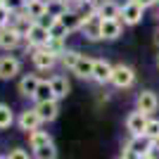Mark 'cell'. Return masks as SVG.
Wrapping results in <instances>:
<instances>
[{"mask_svg": "<svg viewBox=\"0 0 159 159\" xmlns=\"http://www.w3.org/2000/svg\"><path fill=\"white\" fill-rule=\"evenodd\" d=\"M36 112L43 119V124H50L60 116V100H48V102H36Z\"/></svg>", "mask_w": 159, "mask_h": 159, "instance_id": "13", "label": "cell"}, {"mask_svg": "<svg viewBox=\"0 0 159 159\" xmlns=\"http://www.w3.org/2000/svg\"><path fill=\"white\" fill-rule=\"evenodd\" d=\"M21 57L12 52H2L0 55V81H12V79H19L21 76Z\"/></svg>", "mask_w": 159, "mask_h": 159, "instance_id": "4", "label": "cell"}, {"mask_svg": "<svg viewBox=\"0 0 159 159\" xmlns=\"http://www.w3.org/2000/svg\"><path fill=\"white\" fill-rule=\"evenodd\" d=\"M10 17H12V12H10V7H7V5H0V29L10 24Z\"/></svg>", "mask_w": 159, "mask_h": 159, "instance_id": "28", "label": "cell"}, {"mask_svg": "<svg viewBox=\"0 0 159 159\" xmlns=\"http://www.w3.org/2000/svg\"><path fill=\"white\" fill-rule=\"evenodd\" d=\"M48 100H57V98H55V90H52V86H50V79H40L38 90L33 95V105H36V102H48Z\"/></svg>", "mask_w": 159, "mask_h": 159, "instance_id": "21", "label": "cell"}, {"mask_svg": "<svg viewBox=\"0 0 159 159\" xmlns=\"http://www.w3.org/2000/svg\"><path fill=\"white\" fill-rule=\"evenodd\" d=\"M50 86H52L57 100H64L66 95L71 93V83L66 79V74H52V76H50Z\"/></svg>", "mask_w": 159, "mask_h": 159, "instance_id": "18", "label": "cell"}, {"mask_svg": "<svg viewBox=\"0 0 159 159\" xmlns=\"http://www.w3.org/2000/svg\"><path fill=\"white\" fill-rule=\"evenodd\" d=\"M145 135H147V138H152L154 143L159 140V119L150 116V121H147V126H145Z\"/></svg>", "mask_w": 159, "mask_h": 159, "instance_id": "26", "label": "cell"}, {"mask_svg": "<svg viewBox=\"0 0 159 159\" xmlns=\"http://www.w3.org/2000/svg\"><path fill=\"white\" fill-rule=\"evenodd\" d=\"M12 124H17V116H14L12 107L7 102H0V131H7Z\"/></svg>", "mask_w": 159, "mask_h": 159, "instance_id": "22", "label": "cell"}, {"mask_svg": "<svg viewBox=\"0 0 159 159\" xmlns=\"http://www.w3.org/2000/svg\"><path fill=\"white\" fill-rule=\"evenodd\" d=\"M135 79H138V74H135V69H133L131 64L116 62V64H114V71H112V81H109V83H112L116 90H128V88H133Z\"/></svg>", "mask_w": 159, "mask_h": 159, "instance_id": "3", "label": "cell"}, {"mask_svg": "<svg viewBox=\"0 0 159 159\" xmlns=\"http://www.w3.org/2000/svg\"><path fill=\"white\" fill-rule=\"evenodd\" d=\"M0 159H5V157H0Z\"/></svg>", "mask_w": 159, "mask_h": 159, "instance_id": "36", "label": "cell"}, {"mask_svg": "<svg viewBox=\"0 0 159 159\" xmlns=\"http://www.w3.org/2000/svg\"><path fill=\"white\" fill-rule=\"evenodd\" d=\"M48 40H50V31H48L45 26H40L38 21H36V24L29 29V33L24 36V52L33 50V48H43V45H48Z\"/></svg>", "mask_w": 159, "mask_h": 159, "instance_id": "6", "label": "cell"}, {"mask_svg": "<svg viewBox=\"0 0 159 159\" xmlns=\"http://www.w3.org/2000/svg\"><path fill=\"white\" fill-rule=\"evenodd\" d=\"M5 5L10 7V12H19V10H24V7H26V0H7Z\"/></svg>", "mask_w": 159, "mask_h": 159, "instance_id": "29", "label": "cell"}, {"mask_svg": "<svg viewBox=\"0 0 159 159\" xmlns=\"http://www.w3.org/2000/svg\"><path fill=\"white\" fill-rule=\"evenodd\" d=\"M152 145H154V140L147 138L145 133H143V135H131V138H128V143H126L128 150H133V152L140 154V157H145V154L150 152V147H152Z\"/></svg>", "mask_w": 159, "mask_h": 159, "instance_id": "17", "label": "cell"}, {"mask_svg": "<svg viewBox=\"0 0 159 159\" xmlns=\"http://www.w3.org/2000/svg\"><path fill=\"white\" fill-rule=\"evenodd\" d=\"M40 124H43V119L38 116L36 107H29V109H24V112H19V116H17V126H19V131H24V133L38 131Z\"/></svg>", "mask_w": 159, "mask_h": 159, "instance_id": "9", "label": "cell"}, {"mask_svg": "<svg viewBox=\"0 0 159 159\" xmlns=\"http://www.w3.org/2000/svg\"><path fill=\"white\" fill-rule=\"evenodd\" d=\"M138 2H140L143 7H145V10H150V7H157V5H159L157 0H138Z\"/></svg>", "mask_w": 159, "mask_h": 159, "instance_id": "31", "label": "cell"}, {"mask_svg": "<svg viewBox=\"0 0 159 159\" xmlns=\"http://www.w3.org/2000/svg\"><path fill=\"white\" fill-rule=\"evenodd\" d=\"M5 2H7V0H0V5H5Z\"/></svg>", "mask_w": 159, "mask_h": 159, "instance_id": "35", "label": "cell"}, {"mask_svg": "<svg viewBox=\"0 0 159 159\" xmlns=\"http://www.w3.org/2000/svg\"><path fill=\"white\" fill-rule=\"evenodd\" d=\"M145 7L140 5L138 0H126V2H121V17L119 19L124 21V26H138L143 17H145Z\"/></svg>", "mask_w": 159, "mask_h": 159, "instance_id": "5", "label": "cell"}, {"mask_svg": "<svg viewBox=\"0 0 159 159\" xmlns=\"http://www.w3.org/2000/svg\"><path fill=\"white\" fill-rule=\"evenodd\" d=\"M157 2H159V0H157Z\"/></svg>", "mask_w": 159, "mask_h": 159, "instance_id": "37", "label": "cell"}, {"mask_svg": "<svg viewBox=\"0 0 159 159\" xmlns=\"http://www.w3.org/2000/svg\"><path fill=\"white\" fill-rule=\"evenodd\" d=\"M33 159H57V147H55V143L33 150Z\"/></svg>", "mask_w": 159, "mask_h": 159, "instance_id": "24", "label": "cell"}, {"mask_svg": "<svg viewBox=\"0 0 159 159\" xmlns=\"http://www.w3.org/2000/svg\"><path fill=\"white\" fill-rule=\"evenodd\" d=\"M135 109H140V112H145L147 116H152L154 112L159 109V95L154 93V90H140L138 95H135Z\"/></svg>", "mask_w": 159, "mask_h": 159, "instance_id": "8", "label": "cell"}, {"mask_svg": "<svg viewBox=\"0 0 159 159\" xmlns=\"http://www.w3.org/2000/svg\"><path fill=\"white\" fill-rule=\"evenodd\" d=\"M45 48L50 52H55L57 57H62V52L66 50V38H55V36H50V40H48Z\"/></svg>", "mask_w": 159, "mask_h": 159, "instance_id": "25", "label": "cell"}, {"mask_svg": "<svg viewBox=\"0 0 159 159\" xmlns=\"http://www.w3.org/2000/svg\"><path fill=\"white\" fill-rule=\"evenodd\" d=\"M147 121H150V116H147L145 112L133 109V112L126 116V131H128V135H143V133H145Z\"/></svg>", "mask_w": 159, "mask_h": 159, "instance_id": "11", "label": "cell"}, {"mask_svg": "<svg viewBox=\"0 0 159 159\" xmlns=\"http://www.w3.org/2000/svg\"><path fill=\"white\" fill-rule=\"evenodd\" d=\"M29 57H31V64L36 71H52L55 66L60 64V57L55 52H50L45 45L43 48H33V50H29Z\"/></svg>", "mask_w": 159, "mask_h": 159, "instance_id": "2", "label": "cell"}, {"mask_svg": "<svg viewBox=\"0 0 159 159\" xmlns=\"http://www.w3.org/2000/svg\"><path fill=\"white\" fill-rule=\"evenodd\" d=\"M121 159H143L140 154H135L133 150H128L126 145H124V152H121Z\"/></svg>", "mask_w": 159, "mask_h": 159, "instance_id": "30", "label": "cell"}, {"mask_svg": "<svg viewBox=\"0 0 159 159\" xmlns=\"http://www.w3.org/2000/svg\"><path fill=\"white\" fill-rule=\"evenodd\" d=\"M93 69H95V57L81 52V57H79V62H76V66L71 69V74L79 76V79H83V81H90L93 79Z\"/></svg>", "mask_w": 159, "mask_h": 159, "instance_id": "15", "label": "cell"}, {"mask_svg": "<svg viewBox=\"0 0 159 159\" xmlns=\"http://www.w3.org/2000/svg\"><path fill=\"white\" fill-rule=\"evenodd\" d=\"M5 159H33V157L26 152V150H21V147H14V150H10V152H7V157H5Z\"/></svg>", "mask_w": 159, "mask_h": 159, "instance_id": "27", "label": "cell"}, {"mask_svg": "<svg viewBox=\"0 0 159 159\" xmlns=\"http://www.w3.org/2000/svg\"><path fill=\"white\" fill-rule=\"evenodd\" d=\"M29 135V147H31V150H38V147H45V145H50V143H52V135H50V133L48 131H31V133H26Z\"/></svg>", "mask_w": 159, "mask_h": 159, "instance_id": "20", "label": "cell"}, {"mask_svg": "<svg viewBox=\"0 0 159 159\" xmlns=\"http://www.w3.org/2000/svg\"><path fill=\"white\" fill-rule=\"evenodd\" d=\"M143 159H145V157H143Z\"/></svg>", "mask_w": 159, "mask_h": 159, "instance_id": "38", "label": "cell"}, {"mask_svg": "<svg viewBox=\"0 0 159 159\" xmlns=\"http://www.w3.org/2000/svg\"><path fill=\"white\" fill-rule=\"evenodd\" d=\"M33 19H40L50 12V0H26V7H24Z\"/></svg>", "mask_w": 159, "mask_h": 159, "instance_id": "19", "label": "cell"}, {"mask_svg": "<svg viewBox=\"0 0 159 159\" xmlns=\"http://www.w3.org/2000/svg\"><path fill=\"white\" fill-rule=\"evenodd\" d=\"M119 159H121V157H119Z\"/></svg>", "mask_w": 159, "mask_h": 159, "instance_id": "40", "label": "cell"}, {"mask_svg": "<svg viewBox=\"0 0 159 159\" xmlns=\"http://www.w3.org/2000/svg\"><path fill=\"white\" fill-rule=\"evenodd\" d=\"M19 48H24V36L17 29H12V26L0 29V50L2 52H14Z\"/></svg>", "mask_w": 159, "mask_h": 159, "instance_id": "7", "label": "cell"}, {"mask_svg": "<svg viewBox=\"0 0 159 159\" xmlns=\"http://www.w3.org/2000/svg\"><path fill=\"white\" fill-rule=\"evenodd\" d=\"M124 21L121 19H102V40H116L124 33Z\"/></svg>", "mask_w": 159, "mask_h": 159, "instance_id": "16", "label": "cell"}, {"mask_svg": "<svg viewBox=\"0 0 159 159\" xmlns=\"http://www.w3.org/2000/svg\"><path fill=\"white\" fill-rule=\"evenodd\" d=\"M81 33H83V38L90 40V43H100V40H102V17H100L98 12H93L88 5H86V10H83Z\"/></svg>", "mask_w": 159, "mask_h": 159, "instance_id": "1", "label": "cell"}, {"mask_svg": "<svg viewBox=\"0 0 159 159\" xmlns=\"http://www.w3.org/2000/svg\"><path fill=\"white\" fill-rule=\"evenodd\" d=\"M81 2H83V5H88V2H93V0H81Z\"/></svg>", "mask_w": 159, "mask_h": 159, "instance_id": "33", "label": "cell"}, {"mask_svg": "<svg viewBox=\"0 0 159 159\" xmlns=\"http://www.w3.org/2000/svg\"><path fill=\"white\" fill-rule=\"evenodd\" d=\"M152 43H154V48L159 50V26L154 29V36H152Z\"/></svg>", "mask_w": 159, "mask_h": 159, "instance_id": "32", "label": "cell"}, {"mask_svg": "<svg viewBox=\"0 0 159 159\" xmlns=\"http://www.w3.org/2000/svg\"><path fill=\"white\" fill-rule=\"evenodd\" d=\"M79 57H81L79 50H74V48H66L64 52H62V57H60V66L64 69V71H71L74 66H76V62H79Z\"/></svg>", "mask_w": 159, "mask_h": 159, "instance_id": "23", "label": "cell"}, {"mask_svg": "<svg viewBox=\"0 0 159 159\" xmlns=\"http://www.w3.org/2000/svg\"><path fill=\"white\" fill-rule=\"evenodd\" d=\"M33 24H36V19H33L31 14H29L26 10H19V12H12V17H10V24H7V26L17 29L21 36H26L29 29H31Z\"/></svg>", "mask_w": 159, "mask_h": 159, "instance_id": "14", "label": "cell"}, {"mask_svg": "<svg viewBox=\"0 0 159 159\" xmlns=\"http://www.w3.org/2000/svg\"><path fill=\"white\" fill-rule=\"evenodd\" d=\"M38 83H40L38 74H21L19 81H17V93H19L21 98L33 100V95H36V90H38Z\"/></svg>", "mask_w": 159, "mask_h": 159, "instance_id": "10", "label": "cell"}, {"mask_svg": "<svg viewBox=\"0 0 159 159\" xmlns=\"http://www.w3.org/2000/svg\"><path fill=\"white\" fill-rule=\"evenodd\" d=\"M157 143H159V140H157Z\"/></svg>", "mask_w": 159, "mask_h": 159, "instance_id": "39", "label": "cell"}, {"mask_svg": "<svg viewBox=\"0 0 159 159\" xmlns=\"http://www.w3.org/2000/svg\"><path fill=\"white\" fill-rule=\"evenodd\" d=\"M157 69H159V52H157Z\"/></svg>", "mask_w": 159, "mask_h": 159, "instance_id": "34", "label": "cell"}, {"mask_svg": "<svg viewBox=\"0 0 159 159\" xmlns=\"http://www.w3.org/2000/svg\"><path fill=\"white\" fill-rule=\"evenodd\" d=\"M112 71H114V64L109 60H105V57H95V69H93V79L95 83H100V86H105V83H109L112 81Z\"/></svg>", "mask_w": 159, "mask_h": 159, "instance_id": "12", "label": "cell"}]
</instances>
